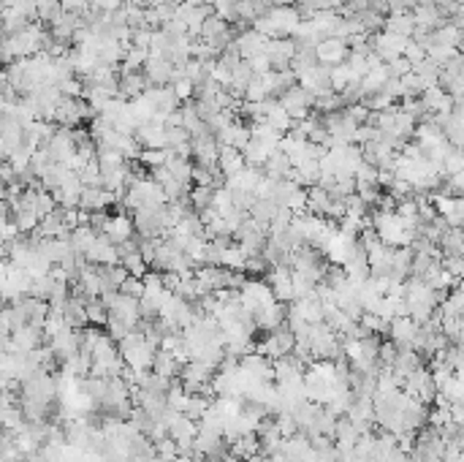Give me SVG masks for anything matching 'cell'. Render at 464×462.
Returning <instances> with one entry per match:
<instances>
[{
    "label": "cell",
    "mask_w": 464,
    "mask_h": 462,
    "mask_svg": "<svg viewBox=\"0 0 464 462\" xmlns=\"http://www.w3.org/2000/svg\"><path fill=\"white\" fill-rule=\"evenodd\" d=\"M242 98L250 101V104H261V101H266V98H269V90H266V85H263V79H261V76H253L250 85H247L244 93H242Z\"/></svg>",
    "instance_id": "d4e9b609"
},
{
    "label": "cell",
    "mask_w": 464,
    "mask_h": 462,
    "mask_svg": "<svg viewBox=\"0 0 464 462\" xmlns=\"http://www.w3.org/2000/svg\"><path fill=\"white\" fill-rule=\"evenodd\" d=\"M85 259H87V264H120L117 245H112L103 234H98V237H95V242L87 248Z\"/></svg>",
    "instance_id": "30bf717a"
},
{
    "label": "cell",
    "mask_w": 464,
    "mask_h": 462,
    "mask_svg": "<svg viewBox=\"0 0 464 462\" xmlns=\"http://www.w3.org/2000/svg\"><path fill=\"white\" fill-rule=\"evenodd\" d=\"M269 6H291V0H269Z\"/></svg>",
    "instance_id": "f546056e"
},
{
    "label": "cell",
    "mask_w": 464,
    "mask_h": 462,
    "mask_svg": "<svg viewBox=\"0 0 464 462\" xmlns=\"http://www.w3.org/2000/svg\"><path fill=\"white\" fill-rule=\"evenodd\" d=\"M347 44H345L343 38H323L318 47H315V57H318V63L321 66H328V69H334V66H340L345 63V57H347Z\"/></svg>",
    "instance_id": "5b68a950"
},
{
    "label": "cell",
    "mask_w": 464,
    "mask_h": 462,
    "mask_svg": "<svg viewBox=\"0 0 464 462\" xmlns=\"http://www.w3.org/2000/svg\"><path fill=\"white\" fill-rule=\"evenodd\" d=\"M415 329H418V324H415L410 316L391 319V324H388V335H391V343L396 345V351H408V348H412Z\"/></svg>",
    "instance_id": "52a82bcc"
},
{
    "label": "cell",
    "mask_w": 464,
    "mask_h": 462,
    "mask_svg": "<svg viewBox=\"0 0 464 462\" xmlns=\"http://www.w3.org/2000/svg\"><path fill=\"white\" fill-rule=\"evenodd\" d=\"M120 267L125 269L131 278H144V275H147V264H144V259H141V253H138V250L122 253V256H120Z\"/></svg>",
    "instance_id": "603a6c76"
},
{
    "label": "cell",
    "mask_w": 464,
    "mask_h": 462,
    "mask_svg": "<svg viewBox=\"0 0 464 462\" xmlns=\"http://www.w3.org/2000/svg\"><path fill=\"white\" fill-rule=\"evenodd\" d=\"M312 93H307L304 88H299V85H293L288 88L285 93H280V107L288 112V117H291L293 123H299V120H304L309 114V109H312Z\"/></svg>",
    "instance_id": "3957f363"
},
{
    "label": "cell",
    "mask_w": 464,
    "mask_h": 462,
    "mask_svg": "<svg viewBox=\"0 0 464 462\" xmlns=\"http://www.w3.org/2000/svg\"><path fill=\"white\" fill-rule=\"evenodd\" d=\"M117 291L125 294V297H133V300H138V297L144 294V283H141V278H131V275H128Z\"/></svg>",
    "instance_id": "4316f807"
},
{
    "label": "cell",
    "mask_w": 464,
    "mask_h": 462,
    "mask_svg": "<svg viewBox=\"0 0 464 462\" xmlns=\"http://www.w3.org/2000/svg\"><path fill=\"white\" fill-rule=\"evenodd\" d=\"M415 30V22H412L410 11H391L388 17L383 19V33H394V36L410 38Z\"/></svg>",
    "instance_id": "4fadbf2b"
},
{
    "label": "cell",
    "mask_w": 464,
    "mask_h": 462,
    "mask_svg": "<svg viewBox=\"0 0 464 462\" xmlns=\"http://www.w3.org/2000/svg\"><path fill=\"white\" fill-rule=\"evenodd\" d=\"M117 73H120V98H125V101H133V98H138L147 90L144 73L138 71H117Z\"/></svg>",
    "instance_id": "2e32d148"
},
{
    "label": "cell",
    "mask_w": 464,
    "mask_h": 462,
    "mask_svg": "<svg viewBox=\"0 0 464 462\" xmlns=\"http://www.w3.org/2000/svg\"><path fill=\"white\" fill-rule=\"evenodd\" d=\"M109 204H114V194H109L103 188H95V185H85L82 188V196H79V210L82 213H98V210H106Z\"/></svg>",
    "instance_id": "8fae6325"
},
{
    "label": "cell",
    "mask_w": 464,
    "mask_h": 462,
    "mask_svg": "<svg viewBox=\"0 0 464 462\" xmlns=\"http://www.w3.org/2000/svg\"><path fill=\"white\" fill-rule=\"evenodd\" d=\"M272 155V150L269 147H263L261 142L256 139H250V142L242 147V158H244V166H256V169H263V163L266 158Z\"/></svg>",
    "instance_id": "ffe728a7"
},
{
    "label": "cell",
    "mask_w": 464,
    "mask_h": 462,
    "mask_svg": "<svg viewBox=\"0 0 464 462\" xmlns=\"http://www.w3.org/2000/svg\"><path fill=\"white\" fill-rule=\"evenodd\" d=\"M174 153L169 147H163V150H141L138 153V163L141 166H150V169H157V166H166V160L172 158Z\"/></svg>",
    "instance_id": "cb8c5ba5"
},
{
    "label": "cell",
    "mask_w": 464,
    "mask_h": 462,
    "mask_svg": "<svg viewBox=\"0 0 464 462\" xmlns=\"http://www.w3.org/2000/svg\"><path fill=\"white\" fill-rule=\"evenodd\" d=\"M372 229H375L380 242L388 245V248H410V242L415 239L412 229L394 210L391 213H375V226Z\"/></svg>",
    "instance_id": "6da1fadb"
},
{
    "label": "cell",
    "mask_w": 464,
    "mask_h": 462,
    "mask_svg": "<svg viewBox=\"0 0 464 462\" xmlns=\"http://www.w3.org/2000/svg\"><path fill=\"white\" fill-rule=\"evenodd\" d=\"M63 14V6L60 0H35V17L47 25H54Z\"/></svg>",
    "instance_id": "7402d4cb"
},
{
    "label": "cell",
    "mask_w": 464,
    "mask_h": 462,
    "mask_svg": "<svg viewBox=\"0 0 464 462\" xmlns=\"http://www.w3.org/2000/svg\"><path fill=\"white\" fill-rule=\"evenodd\" d=\"M277 210H280V204H277L275 199H256V201H253V207L247 210V218H253L258 226H263V229H266V226L275 220Z\"/></svg>",
    "instance_id": "e0dca14e"
},
{
    "label": "cell",
    "mask_w": 464,
    "mask_h": 462,
    "mask_svg": "<svg viewBox=\"0 0 464 462\" xmlns=\"http://www.w3.org/2000/svg\"><path fill=\"white\" fill-rule=\"evenodd\" d=\"M60 316H63V321L69 324L71 329H85L87 324H90L85 313V302L79 297H69L63 302V307H60Z\"/></svg>",
    "instance_id": "5bb4252c"
},
{
    "label": "cell",
    "mask_w": 464,
    "mask_h": 462,
    "mask_svg": "<svg viewBox=\"0 0 464 462\" xmlns=\"http://www.w3.org/2000/svg\"><path fill=\"white\" fill-rule=\"evenodd\" d=\"M44 326H33V324H25L19 326L17 332H11V348L17 351H35L44 345Z\"/></svg>",
    "instance_id": "9c48e42d"
},
{
    "label": "cell",
    "mask_w": 464,
    "mask_h": 462,
    "mask_svg": "<svg viewBox=\"0 0 464 462\" xmlns=\"http://www.w3.org/2000/svg\"><path fill=\"white\" fill-rule=\"evenodd\" d=\"M402 57L410 63V69H412V66H418L421 60H427V52H424L415 41H408V44H405V52H402Z\"/></svg>",
    "instance_id": "83f0119b"
},
{
    "label": "cell",
    "mask_w": 464,
    "mask_h": 462,
    "mask_svg": "<svg viewBox=\"0 0 464 462\" xmlns=\"http://www.w3.org/2000/svg\"><path fill=\"white\" fill-rule=\"evenodd\" d=\"M263 174H272L277 179H291V160H288V155L275 150L266 158V163H263Z\"/></svg>",
    "instance_id": "d6986e66"
},
{
    "label": "cell",
    "mask_w": 464,
    "mask_h": 462,
    "mask_svg": "<svg viewBox=\"0 0 464 462\" xmlns=\"http://www.w3.org/2000/svg\"><path fill=\"white\" fill-rule=\"evenodd\" d=\"M244 462H272V457H263V454H253V457H247Z\"/></svg>",
    "instance_id": "f1b7e54d"
},
{
    "label": "cell",
    "mask_w": 464,
    "mask_h": 462,
    "mask_svg": "<svg viewBox=\"0 0 464 462\" xmlns=\"http://www.w3.org/2000/svg\"><path fill=\"white\" fill-rule=\"evenodd\" d=\"M437 248L443 256H462L464 253V237L462 229H448L440 239H437Z\"/></svg>",
    "instance_id": "44dd1931"
},
{
    "label": "cell",
    "mask_w": 464,
    "mask_h": 462,
    "mask_svg": "<svg viewBox=\"0 0 464 462\" xmlns=\"http://www.w3.org/2000/svg\"><path fill=\"white\" fill-rule=\"evenodd\" d=\"M383 66H386L388 79H402L405 73H410V63H408L405 57H394V60H388V63H383Z\"/></svg>",
    "instance_id": "484cf974"
},
{
    "label": "cell",
    "mask_w": 464,
    "mask_h": 462,
    "mask_svg": "<svg viewBox=\"0 0 464 462\" xmlns=\"http://www.w3.org/2000/svg\"><path fill=\"white\" fill-rule=\"evenodd\" d=\"M218 169L223 172L225 179L239 174L242 169H244V158H242L239 150H234V147H220V150H218Z\"/></svg>",
    "instance_id": "9a60e30c"
},
{
    "label": "cell",
    "mask_w": 464,
    "mask_h": 462,
    "mask_svg": "<svg viewBox=\"0 0 464 462\" xmlns=\"http://www.w3.org/2000/svg\"><path fill=\"white\" fill-rule=\"evenodd\" d=\"M269 288L277 302H293V283H291V269L275 267L269 272Z\"/></svg>",
    "instance_id": "7c38bea8"
},
{
    "label": "cell",
    "mask_w": 464,
    "mask_h": 462,
    "mask_svg": "<svg viewBox=\"0 0 464 462\" xmlns=\"http://www.w3.org/2000/svg\"><path fill=\"white\" fill-rule=\"evenodd\" d=\"M402 391H405L408 397H412V400L429 405V403H434V397H437L434 375H432L427 367H418V370H412V373H408L402 378Z\"/></svg>",
    "instance_id": "7a4b0ae2"
},
{
    "label": "cell",
    "mask_w": 464,
    "mask_h": 462,
    "mask_svg": "<svg viewBox=\"0 0 464 462\" xmlns=\"http://www.w3.org/2000/svg\"><path fill=\"white\" fill-rule=\"evenodd\" d=\"M174 153V150H172ZM169 174H172L177 182H182L185 188H190L193 185V163H190V158H179V155H172V158L166 160V166H163Z\"/></svg>",
    "instance_id": "ac0fdd59"
},
{
    "label": "cell",
    "mask_w": 464,
    "mask_h": 462,
    "mask_svg": "<svg viewBox=\"0 0 464 462\" xmlns=\"http://www.w3.org/2000/svg\"><path fill=\"white\" fill-rule=\"evenodd\" d=\"M103 237L112 242V245H122V242H128L136 231H133V220L128 218V215H109V220H106V226H103L101 231Z\"/></svg>",
    "instance_id": "8992f818"
},
{
    "label": "cell",
    "mask_w": 464,
    "mask_h": 462,
    "mask_svg": "<svg viewBox=\"0 0 464 462\" xmlns=\"http://www.w3.org/2000/svg\"><path fill=\"white\" fill-rule=\"evenodd\" d=\"M144 82H147V88H163V85H172L174 79V63L169 60H163V57H157V54H147V60H144Z\"/></svg>",
    "instance_id": "277c9868"
},
{
    "label": "cell",
    "mask_w": 464,
    "mask_h": 462,
    "mask_svg": "<svg viewBox=\"0 0 464 462\" xmlns=\"http://www.w3.org/2000/svg\"><path fill=\"white\" fill-rule=\"evenodd\" d=\"M133 139L141 150H163L166 147V125L163 123H144L136 128Z\"/></svg>",
    "instance_id": "ba28073f"
}]
</instances>
